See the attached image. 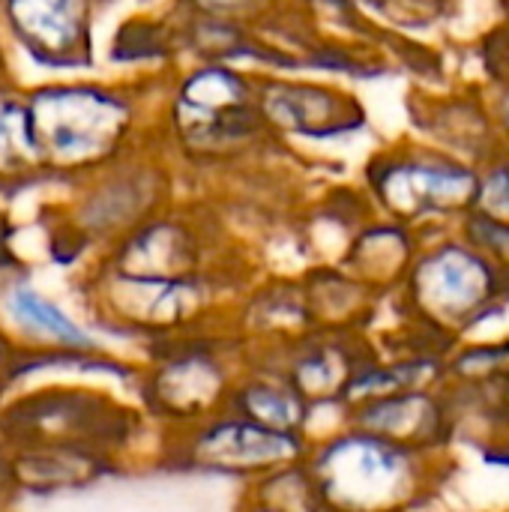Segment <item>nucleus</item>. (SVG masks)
<instances>
[{
    "label": "nucleus",
    "mask_w": 509,
    "mask_h": 512,
    "mask_svg": "<svg viewBox=\"0 0 509 512\" xmlns=\"http://www.w3.org/2000/svg\"><path fill=\"white\" fill-rule=\"evenodd\" d=\"M306 465L330 512H426L456 456L420 453L345 423L309 444Z\"/></svg>",
    "instance_id": "nucleus-1"
},
{
    "label": "nucleus",
    "mask_w": 509,
    "mask_h": 512,
    "mask_svg": "<svg viewBox=\"0 0 509 512\" xmlns=\"http://www.w3.org/2000/svg\"><path fill=\"white\" fill-rule=\"evenodd\" d=\"M246 363L249 351L231 327H207L153 342L135 390L150 420L168 435L228 411Z\"/></svg>",
    "instance_id": "nucleus-2"
},
{
    "label": "nucleus",
    "mask_w": 509,
    "mask_h": 512,
    "mask_svg": "<svg viewBox=\"0 0 509 512\" xmlns=\"http://www.w3.org/2000/svg\"><path fill=\"white\" fill-rule=\"evenodd\" d=\"M405 321L456 345L509 306V276L468 240L417 255L402 288Z\"/></svg>",
    "instance_id": "nucleus-3"
},
{
    "label": "nucleus",
    "mask_w": 509,
    "mask_h": 512,
    "mask_svg": "<svg viewBox=\"0 0 509 512\" xmlns=\"http://www.w3.org/2000/svg\"><path fill=\"white\" fill-rule=\"evenodd\" d=\"M27 105L45 153V168L57 177L87 174L111 162L132 126L129 99L102 84H42L27 93Z\"/></svg>",
    "instance_id": "nucleus-4"
},
{
    "label": "nucleus",
    "mask_w": 509,
    "mask_h": 512,
    "mask_svg": "<svg viewBox=\"0 0 509 512\" xmlns=\"http://www.w3.org/2000/svg\"><path fill=\"white\" fill-rule=\"evenodd\" d=\"M309 438L258 426L237 411H222L189 429L165 435V459L174 468L237 480L243 486L267 477L276 468L303 462Z\"/></svg>",
    "instance_id": "nucleus-5"
},
{
    "label": "nucleus",
    "mask_w": 509,
    "mask_h": 512,
    "mask_svg": "<svg viewBox=\"0 0 509 512\" xmlns=\"http://www.w3.org/2000/svg\"><path fill=\"white\" fill-rule=\"evenodd\" d=\"M219 285L207 273L195 276H132L108 270L102 279V309L111 324L153 342L207 330Z\"/></svg>",
    "instance_id": "nucleus-6"
},
{
    "label": "nucleus",
    "mask_w": 509,
    "mask_h": 512,
    "mask_svg": "<svg viewBox=\"0 0 509 512\" xmlns=\"http://www.w3.org/2000/svg\"><path fill=\"white\" fill-rule=\"evenodd\" d=\"M348 423L435 456H456L459 444V420L447 387H411L351 405Z\"/></svg>",
    "instance_id": "nucleus-7"
},
{
    "label": "nucleus",
    "mask_w": 509,
    "mask_h": 512,
    "mask_svg": "<svg viewBox=\"0 0 509 512\" xmlns=\"http://www.w3.org/2000/svg\"><path fill=\"white\" fill-rule=\"evenodd\" d=\"M372 348L366 333L312 330L291 345L249 354L276 363L315 408H348L351 384Z\"/></svg>",
    "instance_id": "nucleus-8"
},
{
    "label": "nucleus",
    "mask_w": 509,
    "mask_h": 512,
    "mask_svg": "<svg viewBox=\"0 0 509 512\" xmlns=\"http://www.w3.org/2000/svg\"><path fill=\"white\" fill-rule=\"evenodd\" d=\"M18 48L45 69L90 63V0H0Z\"/></svg>",
    "instance_id": "nucleus-9"
},
{
    "label": "nucleus",
    "mask_w": 509,
    "mask_h": 512,
    "mask_svg": "<svg viewBox=\"0 0 509 512\" xmlns=\"http://www.w3.org/2000/svg\"><path fill=\"white\" fill-rule=\"evenodd\" d=\"M174 120L192 144H225L231 135H243L249 123L246 81L225 66H207L192 72L174 105Z\"/></svg>",
    "instance_id": "nucleus-10"
},
{
    "label": "nucleus",
    "mask_w": 509,
    "mask_h": 512,
    "mask_svg": "<svg viewBox=\"0 0 509 512\" xmlns=\"http://www.w3.org/2000/svg\"><path fill=\"white\" fill-rule=\"evenodd\" d=\"M228 408L258 426L288 435H303L309 441L318 417V408L297 390V384L276 363L252 354L231 393Z\"/></svg>",
    "instance_id": "nucleus-11"
},
{
    "label": "nucleus",
    "mask_w": 509,
    "mask_h": 512,
    "mask_svg": "<svg viewBox=\"0 0 509 512\" xmlns=\"http://www.w3.org/2000/svg\"><path fill=\"white\" fill-rule=\"evenodd\" d=\"M381 195L396 216H444L477 195V177L456 165H393L381 180Z\"/></svg>",
    "instance_id": "nucleus-12"
},
{
    "label": "nucleus",
    "mask_w": 509,
    "mask_h": 512,
    "mask_svg": "<svg viewBox=\"0 0 509 512\" xmlns=\"http://www.w3.org/2000/svg\"><path fill=\"white\" fill-rule=\"evenodd\" d=\"M228 327L246 345V351H270L303 339L315 330L306 285L279 282L273 288H264L261 294L240 303V312L231 318Z\"/></svg>",
    "instance_id": "nucleus-13"
},
{
    "label": "nucleus",
    "mask_w": 509,
    "mask_h": 512,
    "mask_svg": "<svg viewBox=\"0 0 509 512\" xmlns=\"http://www.w3.org/2000/svg\"><path fill=\"white\" fill-rule=\"evenodd\" d=\"M0 318L33 345L51 351H99L96 336L81 321L27 282H9L0 291Z\"/></svg>",
    "instance_id": "nucleus-14"
},
{
    "label": "nucleus",
    "mask_w": 509,
    "mask_h": 512,
    "mask_svg": "<svg viewBox=\"0 0 509 512\" xmlns=\"http://www.w3.org/2000/svg\"><path fill=\"white\" fill-rule=\"evenodd\" d=\"M108 270L132 276H195L204 273L195 240L171 222H153L132 231L114 252Z\"/></svg>",
    "instance_id": "nucleus-15"
},
{
    "label": "nucleus",
    "mask_w": 509,
    "mask_h": 512,
    "mask_svg": "<svg viewBox=\"0 0 509 512\" xmlns=\"http://www.w3.org/2000/svg\"><path fill=\"white\" fill-rule=\"evenodd\" d=\"M309 309L315 318V330L330 333H366L375 300L381 297L375 288H369L360 276H354L348 267H324L315 270L306 282Z\"/></svg>",
    "instance_id": "nucleus-16"
},
{
    "label": "nucleus",
    "mask_w": 509,
    "mask_h": 512,
    "mask_svg": "<svg viewBox=\"0 0 509 512\" xmlns=\"http://www.w3.org/2000/svg\"><path fill=\"white\" fill-rule=\"evenodd\" d=\"M345 108V99L315 87H276L264 93V111L273 117V123L318 138L339 135L360 123V117H348Z\"/></svg>",
    "instance_id": "nucleus-17"
},
{
    "label": "nucleus",
    "mask_w": 509,
    "mask_h": 512,
    "mask_svg": "<svg viewBox=\"0 0 509 512\" xmlns=\"http://www.w3.org/2000/svg\"><path fill=\"white\" fill-rule=\"evenodd\" d=\"M48 174L36 123L21 93L0 90V183H24Z\"/></svg>",
    "instance_id": "nucleus-18"
},
{
    "label": "nucleus",
    "mask_w": 509,
    "mask_h": 512,
    "mask_svg": "<svg viewBox=\"0 0 509 512\" xmlns=\"http://www.w3.org/2000/svg\"><path fill=\"white\" fill-rule=\"evenodd\" d=\"M509 372V333L471 342L462 339L447 354V384L450 387H471V390H492Z\"/></svg>",
    "instance_id": "nucleus-19"
},
{
    "label": "nucleus",
    "mask_w": 509,
    "mask_h": 512,
    "mask_svg": "<svg viewBox=\"0 0 509 512\" xmlns=\"http://www.w3.org/2000/svg\"><path fill=\"white\" fill-rule=\"evenodd\" d=\"M243 498L264 504L276 512H330L306 459L285 465V468H276L267 477L249 483Z\"/></svg>",
    "instance_id": "nucleus-20"
},
{
    "label": "nucleus",
    "mask_w": 509,
    "mask_h": 512,
    "mask_svg": "<svg viewBox=\"0 0 509 512\" xmlns=\"http://www.w3.org/2000/svg\"><path fill=\"white\" fill-rule=\"evenodd\" d=\"M465 240L471 246H477L492 264H498L509 276V222L489 216V213H477L468 222Z\"/></svg>",
    "instance_id": "nucleus-21"
},
{
    "label": "nucleus",
    "mask_w": 509,
    "mask_h": 512,
    "mask_svg": "<svg viewBox=\"0 0 509 512\" xmlns=\"http://www.w3.org/2000/svg\"><path fill=\"white\" fill-rule=\"evenodd\" d=\"M495 399H498V408H501L504 423L509 426V372H507V378L495 387Z\"/></svg>",
    "instance_id": "nucleus-22"
},
{
    "label": "nucleus",
    "mask_w": 509,
    "mask_h": 512,
    "mask_svg": "<svg viewBox=\"0 0 509 512\" xmlns=\"http://www.w3.org/2000/svg\"><path fill=\"white\" fill-rule=\"evenodd\" d=\"M204 9H213V12H225V9H234V6H243L246 0H198Z\"/></svg>",
    "instance_id": "nucleus-23"
},
{
    "label": "nucleus",
    "mask_w": 509,
    "mask_h": 512,
    "mask_svg": "<svg viewBox=\"0 0 509 512\" xmlns=\"http://www.w3.org/2000/svg\"><path fill=\"white\" fill-rule=\"evenodd\" d=\"M237 512H276V510H270V507H264V504H255V501H249V498H243V501H240V510Z\"/></svg>",
    "instance_id": "nucleus-24"
},
{
    "label": "nucleus",
    "mask_w": 509,
    "mask_h": 512,
    "mask_svg": "<svg viewBox=\"0 0 509 512\" xmlns=\"http://www.w3.org/2000/svg\"><path fill=\"white\" fill-rule=\"evenodd\" d=\"M501 512H509V510H501Z\"/></svg>",
    "instance_id": "nucleus-25"
}]
</instances>
